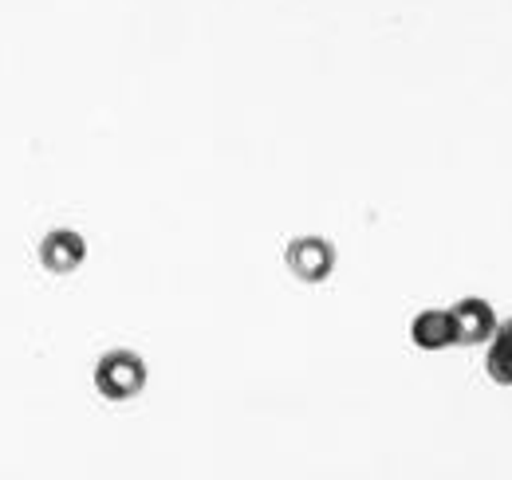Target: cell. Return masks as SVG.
Here are the masks:
<instances>
[{"mask_svg": "<svg viewBox=\"0 0 512 480\" xmlns=\"http://www.w3.org/2000/svg\"><path fill=\"white\" fill-rule=\"evenodd\" d=\"M83 256H87V244H83L79 233H71V229H56V233H48L44 244H40V264L48 272H56V276L75 272L83 264Z\"/></svg>", "mask_w": 512, "mask_h": 480, "instance_id": "277c9868", "label": "cell"}, {"mask_svg": "<svg viewBox=\"0 0 512 480\" xmlns=\"http://www.w3.org/2000/svg\"><path fill=\"white\" fill-rule=\"evenodd\" d=\"M497 343H505V347L512 351V319L505 323V327H497Z\"/></svg>", "mask_w": 512, "mask_h": 480, "instance_id": "52a82bcc", "label": "cell"}, {"mask_svg": "<svg viewBox=\"0 0 512 480\" xmlns=\"http://www.w3.org/2000/svg\"><path fill=\"white\" fill-rule=\"evenodd\" d=\"M95 386L111 402H127L146 386V366L134 351H111L95 366Z\"/></svg>", "mask_w": 512, "mask_h": 480, "instance_id": "6da1fadb", "label": "cell"}, {"mask_svg": "<svg viewBox=\"0 0 512 480\" xmlns=\"http://www.w3.org/2000/svg\"><path fill=\"white\" fill-rule=\"evenodd\" d=\"M449 319H453V343L473 347V343L493 339V331H497V315L485 300H461L449 311Z\"/></svg>", "mask_w": 512, "mask_h": 480, "instance_id": "3957f363", "label": "cell"}, {"mask_svg": "<svg viewBox=\"0 0 512 480\" xmlns=\"http://www.w3.org/2000/svg\"><path fill=\"white\" fill-rule=\"evenodd\" d=\"M288 268H292V276H300V280H308V284H320L331 276V268H335V248L320 237H300L288 244Z\"/></svg>", "mask_w": 512, "mask_h": 480, "instance_id": "7a4b0ae2", "label": "cell"}, {"mask_svg": "<svg viewBox=\"0 0 512 480\" xmlns=\"http://www.w3.org/2000/svg\"><path fill=\"white\" fill-rule=\"evenodd\" d=\"M410 335L422 351H442L453 343V319H449V311H422L410 323Z\"/></svg>", "mask_w": 512, "mask_h": 480, "instance_id": "5b68a950", "label": "cell"}, {"mask_svg": "<svg viewBox=\"0 0 512 480\" xmlns=\"http://www.w3.org/2000/svg\"><path fill=\"white\" fill-rule=\"evenodd\" d=\"M485 370H489V378H493V382L512 386V351L505 347V343H493V347H489V355H485Z\"/></svg>", "mask_w": 512, "mask_h": 480, "instance_id": "8992f818", "label": "cell"}]
</instances>
